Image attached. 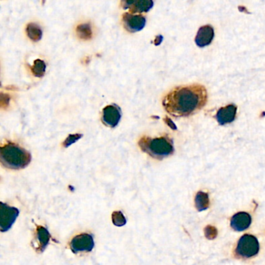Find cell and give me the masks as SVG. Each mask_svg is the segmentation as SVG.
Instances as JSON below:
<instances>
[{
	"label": "cell",
	"mask_w": 265,
	"mask_h": 265,
	"mask_svg": "<svg viewBox=\"0 0 265 265\" xmlns=\"http://www.w3.org/2000/svg\"><path fill=\"white\" fill-rule=\"evenodd\" d=\"M237 110V106L234 104H229L226 107H221L216 114V120L221 125L231 123L235 120Z\"/></svg>",
	"instance_id": "cell-10"
},
{
	"label": "cell",
	"mask_w": 265,
	"mask_h": 265,
	"mask_svg": "<svg viewBox=\"0 0 265 265\" xmlns=\"http://www.w3.org/2000/svg\"><path fill=\"white\" fill-rule=\"evenodd\" d=\"M32 73L36 77H42L45 76L46 70V64L41 60H36L34 62L33 66L31 68Z\"/></svg>",
	"instance_id": "cell-17"
},
{
	"label": "cell",
	"mask_w": 265,
	"mask_h": 265,
	"mask_svg": "<svg viewBox=\"0 0 265 265\" xmlns=\"http://www.w3.org/2000/svg\"><path fill=\"white\" fill-rule=\"evenodd\" d=\"M195 206L198 211H204L209 207V198L206 193L200 191L195 197Z\"/></svg>",
	"instance_id": "cell-15"
},
{
	"label": "cell",
	"mask_w": 265,
	"mask_h": 265,
	"mask_svg": "<svg viewBox=\"0 0 265 265\" xmlns=\"http://www.w3.org/2000/svg\"><path fill=\"white\" fill-rule=\"evenodd\" d=\"M26 35L32 41L38 42L42 38V30L36 23H29L26 26Z\"/></svg>",
	"instance_id": "cell-14"
},
{
	"label": "cell",
	"mask_w": 265,
	"mask_h": 265,
	"mask_svg": "<svg viewBox=\"0 0 265 265\" xmlns=\"http://www.w3.org/2000/svg\"><path fill=\"white\" fill-rule=\"evenodd\" d=\"M208 94L201 84L175 87L166 94L163 105L166 112L173 117H188L196 114L205 106Z\"/></svg>",
	"instance_id": "cell-1"
},
{
	"label": "cell",
	"mask_w": 265,
	"mask_h": 265,
	"mask_svg": "<svg viewBox=\"0 0 265 265\" xmlns=\"http://www.w3.org/2000/svg\"><path fill=\"white\" fill-rule=\"evenodd\" d=\"M214 29L210 25L201 26L195 38V43L198 46L205 47L210 45L214 38Z\"/></svg>",
	"instance_id": "cell-11"
},
{
	"label": "cell",
	"mask_w": 265,
	"mask_h": 265,
	"mask_svg": "<svg viewBox=\"0 0 265 265\" xmlns=\"http://www.w3.org/2000/svg\"><path fill=\"white\" fill-rule=\"evenodd\" d=\"M251 224V217L247 213H237L231 219V226L234 230L241 232L245 230Z\"/></svg>",
	"instance_id": "cell-12"
},
{
	"label": "cell",
	"mask_w": 265,
	"mask_h": 265,
	"mask_svg": "<svg viewBox=\"0 0 265 265\" xmlns=\"http://www.w3.org/2000/svg\"><path fill=\"white\" fill-rule=\"evenodd\" d=\"M112 222L116 226H123L126 224V218L124 216L123 213L120 211L114 212L112 213Z\"/></svg>",
	"instance_id": "cell-18"
},
{
	"label": "cell",
	"mask_w": 265,
	"mask_h": 265,
	"mask_svg": "<svg viewBox=\"0 0 265 265\" xmlns=\"http://www.w3.org/2000/svg\"><path fill=\"white\" fill-rule=\"evenodd\" d=\"M94 241L92 235L82 233L76 235L70 243V248L73 253L90 252L94 249Z\"/></svg>",
	"instance_id": "cell-6"
},
{
	"label": "cell",
	"mask_w": 265,
	"mask_h": 265,
	"mask_svg": "<svg viewBox=\"0 0 265 265\" xmlns=\"http://www.w3.org/2000/svg\"><path fill=\"white\" fill-rule=\"evenodd\" d=\"M82 135L81 134H73V135H69V136L66 138V140L63 142V146L65 148H68L70 145H73L75 142H77L79 139L82 138Z\"/></svg>",
	"instance_id": "cell-19"
},
{
	"label": "cell",
	"mask_w": 265,
	"mask_h": 265,
	"mask_svg": "<svg viewBox=\"0 0 265 265\" xmlns=\"http://www.w3.org/2000/svg\"><path fill=\"white\" fill-rule=\"evenodd\" d=\"M122 117V110L116 104H110L103 110L102 122L110 128H114L119 125Z\"/></svg>",
	"instance_id": "cell-8"
},
{
	"label": "cell",
	"mask_w": 265,
	"mask_h": 265,
	"mask_svg": "<svg viewBox=\"0 0 265 265\" xmlns=\"http://www.w3.org/2000/svg\"><path fill=\"white\" fill-rule=\"evenodd\" d=\"M122 8L129 10L132 14L150 11L153 7L152 0H127L121 3Z\"/></svg>",
	"instance_id": "cell-9"
},
{
	"label": "cell",
	"mask_w": 265,
	"mask_h": 265,
	"mask_svg": "<svg viewBox=\"0 0 265 265\" xmlns=\"http://www.w3.org/2000/svg\"><path fill=\"white\" fill-rule=\"evenodd\" d=\"M36 237L38 241V247L37 248V251L43 252L47 246L49 244L51 235H50L49 232L46 228L44 227V226H38L37 227Z\"/></svg>",
	"instance_id": "cell-13"
},
{
	"label": "cell",
	"mask_w": 265,
	"mask_h": 265,
	"mask_svg": "<svg viewBox=\"0 0 265 265\" xmlns=\"http://www.w3.org/2000/svg\"><path fill=\"white\" fill-rule=\"evenodd\" d=\"M0 204V230L4 232L12 227L18 217L20 212L17 208L11 207L5 203L1 202Z\"/></svg>",
	"instance_id": "cell-5"
},
{
	"label": "cell",
	"mask_w": 265,
	"mask_h": 265,
	"mask_svg": "<svg viewBox=\"0 0 265 265\" xmlns=\"http://www.w3.org/2000/svg\"><path fill=\"white\" fill-rule=\"evenodd\" d=\"M0 160L3 166L10 170L25 168L32 161L27 150L13 142H8L0 149Z\"/></svg>",
	"instance_id": "cell-2"
},
{
	"label": "cell",
	"mask_w": 265,
	"mask_h": 265,
	"mask_svg": "<svg viewBox=\"0 0 265 265\" xmlns=\"http://www.w3.org/2000/svg\"><path fill=\"white\" fill-rule=\"evenodd\" d=\"M76 35L80 39L90 40L92 38L93 32L90 23H83L76 27Z\"/></svg>",
	"instance_id": "cell-16"
},
{
	"label": "cell",
	"mask_w": 265,
	"mask_h": 265,
	"mask_svg": "<svg viewBox=\"0 0 265 265\" xmlns=\"http://www.w3.org/2000/svg\"><path fill=\"white\" fill-rule=\"evenodd\" d=\"M217 229L213 226H209L204 229V234H205V237H207L208 239H214L217 235Z\"/></svg>",
	"instance_id": "cell-20"
},
{
	"label": "cell",
	"mask_w": 265,
	"mask_h": 265,
	"mask_svg": "<svg viewBox=\"0 0 265 265\" xmlns=\"http://www.w3.org/2000/svg\"><path fill=\"white\" fill-rule=\"evenodd\" d=\"M124 27L131 33L140 32L145 27L146 20L142 15H135L130 13H124L122 16Z\"/></svg>",
	"instance_id": "cell-7"
},
{
	"label": "cell",
	"mask_w": 265,
	"mask_h": 265,
	"mask_svg": "<svg viewBox=\"0 0 265 265\" xmlns=\"http://www.w3.org/2000/svg\"><path fill=\"white\" fill-rule=\"evenodd\" d=\"M258 241L254 235L245 234L241 237L235 248V254L241 258H250L259 252Z\"/></svg>",
	"instance_id": "cell-4"
},
{
	"label": "cell",
	"mask_w": 265,
	"mask_h": 265,
	"mask_svg": "<svg viewBox=\"0 0 265 265\" xmlns=\"http://www.w3.org/2000/svg\"><path fill=\"white\" fill-rule=\"evenodd\" d=\"M138 145L142 151L157 160L166 158L172 155L174 151L173 140L168 135L154 138L148 136L142 137L138 141Z\"/></svg>",
	"instance_id": "cell-3"
}]
</instances>
